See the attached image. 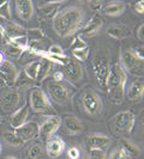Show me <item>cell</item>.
<instances>
[{
  "mask_svg": "<svg viewBox=\"0 0 144 159\" xmlns=\"http://www.w3.org/2000/svg\"><path fill=\"white\" fill-rule=\"evenodd\" d=\"M48 53L54 56H59V57H65L66 56L64 54V49L60 47L59 44H52L49 47V49H48Z\"/></svg>",
  "mask_w": 144,
  "mask_h": 159,
  "instance_id": "e575fe53",
  "label": "cell"
},
{
  "mask_svg": "<svg viewBox=\"0 0 144 159\" xmlns=\"http://www.w3.org/2000/svg\"><path fill=\"white\" fill-rule=\"evenodd\" d=\"M135 11H136L138 15H143L144 13V1L141 0V1H137L135 4Z\"/></svg>",
  "mask_w": 144,
  "mask_h": 159,
  "instance_id": "74e56055",
  "label": "cell"
},
{
  "mask_svg": "<svg viewBox=\"0 0 144 159\" xmlns=\"http://www.w3.org/2000/svg\"><path fill=\"white\" fill-rule=\"evenodd\" d=\"M106 32L108 36H111L112 39H115V40H124L128 36H131V30L122 24H112L108 26Z\"/></svg>",
  "mask_w": 144,
  "mask_h": 159,
  "instance_id": "ffe728a7",
  "label": "cell"
},
{
  "mask_svg": "<svg viewBox=\"0 0 144 159\" xmlns=\"http://www.w3.org/2000/svg\"><path fill=\"white\" fill-rule=\"evenodd\" d=\"M46 152L43 151L42 146L40 143H34L32 146H30V148L28 150L26 153V158L28 159H43Z\"/></svg>",
  "mask_w": 144,
  "mask_h": 159,
  "instance_id": "83f0119b",
  "label": "cell"
},
{
  "mask_svg": "<svg viewBox=\"0 0 144 159\" xmlns=\"http://www.w3.org/2000/svg\"><path fill=\"white\" fill-rule=\"evenodd\" d=\"M85 18L84 10L79 6H70L58 12L53 18L52 26L58 36L67 39L82 28Z\"/></svg>",
  "mask_w": 144,
  "mask_h": 159,
  "instance_id": "6da1fadb",
  "label": "cell"
},
{
  "mask_svg": "<svg viewBox=\"0 0 144 159\" xmlns=\"http://www.w3.org/2000/svg\"><path fill=\"white\" fill-rule=\"evenodd\" d=\"M15 7L17 16L24 22H29L34 16V2L30 0H17Z\"/></svg>",
  "mask_w": 144,
  "mask_h": 159,
  "instance_id": "5bb4252c",
  "label": "cell"
},
{
  "mask_svg": "<svg viewBox=\"0 0 144 159\" xmlns=\"http://www.w3.org/2000/svg\"><path fill=\"white\" fill-rule=\"evenodd\" d=\"M144 93V81L143 79H136L127 89L126 96L128 101H138L142 98Z\"/></svg>",
  "mask_w": 144,
  "mask_h": 159,
  "instance_id": "7402d4cb",
  "label": "cell"
},
{
  "mask_svg": "<svg viewBox=\"0 0 144 159\" xmlns=\"http://www.w3.org/2000/svg\"><path fill=\"white\" fill-rule=\"evenodd\" d=\"M119 143H120L119 147L125 152V154L127 156V158H136V157H138L141 154L139 147L133 141L122 138V139H120Z\"/></svg>",
  "mask_w": 144,
  "mask_h": 159,
  "instance_id": "603a6c76",
  "label": "cell"
},
{
  "mask_svg": "<svg viewBox=\"0 0 144 159\" xmlns=\"http://www.w3.org/2000/svg\"><path fill=\"white\" fill-rule=\"evenodd\" d=\"M67 157L69 159H80L82 154H80V151L78 147L73 146V147H70L67 150Z\"/></svg>",
  "mask_w": 144,
  "mask_h": 159,
  "instance_id": "8d00e7d4",
  "label": "cell"
},
{
  "mask_svg": "<svg viewBox=\"0 0 144 159\" xmlns=\"http://www.w3.org/2000/svg\"><path fill=\"white\" fill-rule=\"evenodd\" d=\"M5 159H17L16 157H13V156H8V157H6Z\"/></svg>",
  "mask_w": 144,
  "mask_h": 159,
  "instance_id": "7bdbcfd3",
  "label": "cell"
},
{
  "mask_svg": "<svg viewBox=\"0 0 144 159\" xmlns=\"http://www.w3.org/2000/svg\"><path fill=\"white\" fill-rule=\"evenodd\" d=\"M93 71H94V75H95L98 85L101 88H106L107 78H108V74L111 71V65H109V60H108L107 55H104L102 53L96 54V56L93 60Z\"/></svg>",
  "mask_w": 144,
  "mask_h": 159,
  "instance_id": "52a82bcc",
  "label": "cell"
},
{
  "mask_svg": "<svg viewBox=\"0 0 144 159\" xmlns=\"http://www.w3.org/2000/svg\"><path fill=\"white\" fill-rule=\"evenodd\" d=\"M143 28H144V24H141L138 28H137V39L139 41H144V35H143Z\"/></svg>",
  "mask_w": 144,
  "mask_h": 159,
  "instance_id": "ab89813d",
  "label": "cell"
},
{
  "mask_svg": "<svg viewBox=\"0 0 144 159\" xmlns=\"http://www.w3.org/2000/svg\"><path fill=\"white\" fill-rule=\"evenodd\" d=\"M64 127L71 135H78L83 132V123L76 116H66L64 119Z\"/></svg>",
  "mask_w": 144,
  "mask_h": 159,
  "instance_id": "44dd1931",
  "label": "cell"
},
{
  "mask_svg": "<svg viewBox=\"0 0 144 159\" xmlns=\"http://www.w3.org/2000/svg\"><path fill=\"white\" fill-rule=\"evenodd\" d=\"M80 101H82V105H83L85 112L90 116L100 115L103 109V103H102L101 97L91 89H88L83 92Z\"/></svg>",
  "mask_w": 144,
  "mask_h": 159,
  "instance_id": "8992f818",
  "label": "cell"
},
{
  "mask_svg": "<svg viewBox=\"0 0 144 159\" xmlns=\"http://www.w3.org/2000/svg\"><path fill=\"white\" fill-rule=\"evenodd\" d=\"M65 146H66V143H65L64 140L59 135L54 134V135H52L50 138L47 139L45 152H46V154H47L49 158L55 159L64 152Z\"/></svg>",
  "mask_w": 144,
  "mask_h": 159,
  "instance_id": "7c38bea8",
  "label": "cell"
},
{
  "mask_svg": "<svg viewBox=\"0 0 144 159\" xmlns=\"http://www.w3.org/2000/svg\"><path fill=\"white\" fill-rule=\"evenodd\" d=\"M40 68V61H32L30 64H28L24 67V73L26 75V78L32 80L37 79V73Z\"/></svg>",
  "mask_w": 144,
  "mask_h": 159,
  "instance_id": "484cf974",
  "label": "cell"
},
{
  "mask_svg": "<svg viewBox=\"0 0 144 159\" xmlns=\"http://www.w3.org/2000/svg\"><path fill=\"white\" fill-rule=\"evenodd\" d=\"M72 52V55L73 57L76 59V61H87L89 57V54H90V49L89 47L85 48H82V49H74V50H71Z\"/></svg>",
  "mask_w": 144,
  "mask_h": 159,
  "instance_id": "1f68e13d",
  "label": "cell"
},
{
  "mask_svg": "<svg viewBox=\"0 0 144 159\" xmlns=\"http://www.w3.org/2000/svg\"><path fill=\"white\" fill-rule=\"evenodd\" d=\"M4 41H5V49H6L7 55L18 59L25 52V49H23V48L19 47V46H17L16 43H13L11 40H4Z\"/></svg>",
  "mask_w": 144,
  "mask_h": 159,
  "instance_id": "d4e9b609",
  "label": "cell"
},
{
  "mask_svg": "<svg viewBox=\"0 0 144 159\" xmlns=\"http://www.w3.org/2000/svg\"><path fill=\"white\" fill-rule=\"evenodd\" d=\"M0 18L11 22L12 18V11H11V2L6 1H0Z\"/></svg>",
  "mask_w": 144,
  "mask_h": 159,
  "instance_id": "4dcf8cb0",
  "label": "cell"
},
{
  "mask_svg": "<svg viewBox=\"0 0 144 159\" xmlns=\"http://www.w3.org/2000/svg\"><path fill=\"white\" fill-rule=\"evenodd\" d=\"M52 68V62H49L47 60H41L40 61V68H39V73H37V79L39 81H43L47 78L48 73L50 72Z\"/></svg>",
  "mask_w": 144,
  "mask_h": 159,
  "instance_id": "f546056e",
  "label": "cell"
},
{
  "mask_svg": "<svg viewBox=\"0 0 144 159\" xmlns=\"http://www.w3.org/2000/svg\"><path fill=\"white\" fill-rule=\"evenodd\" d=\"M112 143V139L109 136L95 133L91 134L87 138V145H88L89 150L90 148H98V150H104L109 143Z\"/></svg>",
  "mask_w": 144,
  "mask_h": 159,
  "instance_id": "d6986e66",
  "label": "cell"
},
{
  "mask_svg": "<svg viewBox=\"0 0 144 159\" xmlns=\"http://www.w3.org/2000/svg\"><path fill=\"white\" fill-rule=\"evenodd\" d=\"M109 159H128L127 156L125 154V152L122 151L120 147H115L113 148V151L111 152Z\"/></svg>",
  "mask_w": 144,
  "mask_h": 159,
  "instance_id": "d590c367",
  "label": "cell"
},
{
  "mask_svg": "<svg viewBox=\"0 0 144 159\" xmlns=\"http://www.w3.org/2000/svg\"><path fill=\"white\" fill-rule=\"evenodd\" d=\"M30 108L36 114H46L53 110L49 97L40 88H34L30 91Z\"/></svg>",
  "mask_w": 144,
  "mask_h": 159,
  "instance_id": "5b68a950",
  "label": "cell"
},
{
  "mask_svg": "<svg viewBox=\"0 0 144 159\" xmlns=\"http://www.w3.org/2000/svg\"><path fill=\"white\" fill-rule=\"evenodd\" d=\"M127 83V73L124 71L119 62H115L111 67V71L107 78L106 89L109 95V101L113 103L120 104L124 101L125 88Z\"/></svg>",
  "mask_w": 144,
  "mask_h": 159,
  "instance_id": "7a4b0ae2",
  "label": "cell"
},
{
  "mask_svg": "<svg viewBox=\"0 0 144 159\" xmlns=\"http://www.w3.org/2000/svg\"><path fill=\"white\" fill-rule=\"evenodd\" d=\"M90 5L94 6L95 10H98V8H101L102 6H103V2H102V1H91Z\"/></svg>",
  "mask_w": 144,
  "mask_h": 159,
  "instance_id": "60d3db41",
  "label": "cell"
},
{
  "mask_svg": "<svg viewBox=\"0 0 144 159\" xmlns=\"http://www.w3.org/2000/svg\"><path fill=\"white\" fill-rule=\"evenodd\" d=\"M28 115H29V108L28 105H22L21 108H18L16 111H13L10 116V126L17 129V128L22 127L25 121L28 119Z\"/></svg>",
  "mask_w": 144,
  "mask_h": 159,
  "instance_id": "ac0fdd59",
  "label": "cell"
},
{
  "mask_svg": "<svg viewBox=\"0 0 144 159\" xmlns=\"http://www.w3.org/2000/svg\"><path fill=\"white\" fill-rule=\"evenodd\" d=\"M47 91L49 97L59 104H66L71 101V92L70 90L64 86L61 83L50 81L47 85Z\"/></svg>",
  "mask_w": 144,
  "mask_h": 159,
  "instance_id": "ba28073f",
  "label": "cell"
},
{
  "mask_svg": "<svg viewBox=\"0 0 144 159\" xmlns=\"http://www.w3.org/2000/svg\"><path fill=\"white\" fill-rule=\"evenodd\" d=\"M136 123V115L130 110L118 112L112 120L113 130L117 134H130Z\"/></svg>",
  "mask_w": 144,
  "mask_h": 159,
  "instance_id": "277c9868",
  "label": "cell"
},
{
  "mask_svg": "<svg viewBox=\"0 0 144 159\" xmlns=\"http://www.w3.org/2000/svg\"><path fill=\"white\" fill-rule=\"evenodd\" d=\"M4 140H5V143H7L8 146H12V147H18V146H21V145L24 143L22 141V139L15 133V130L5 132L4 133Z\"/></svg>",
  "mask_w": 144,
  "mask_h": 159,
  "instance_id": "4316f807",
  "label": "cell"
},
{
  "mask_svg": "<svg viewBox=\"0 0 144 159\" xmlns=\"http://www.w3.org/2000/svg\"><path fill=\"white\" fill-rule=\"evenodd\" d=\"M0 74L2 77V79L5 80V83L7 85H13L16 83L17 77H18V72H17L16 66L8 60H4L0 65Z\"/></svg>",
  "mask_w": 144,
  "mask_h": 159,
  "instance_id": "9a60e30c",
  "label": "cell"
},
{
  "mask_svg": "<svg viewBox=\"0 0 144 159\" xmlns=\"http://www.w3.org/2000/svg\"><path fill=\"white\" fill-rule=\"evenodd\" d=\"M89 159H106V151L98 148H90L89 150Z\"/></svg>",
  "mask_w": 144,
  "mask_h": 159,
  "instance_id": "d6a6232c",
  "label": "cell"
},
{
  "mask_svg": "<svg viewBox=\"0 0 144 159\" xmlns=\"http://www.w3.org/2000/svg\"><path fill=\"white\" fill-rule=\"evenodd\" d=\"M85 47H88V44H87V42L83 40L80 36L74 37V39L72 40L71 46H70L71 50H74V49H82V48H85Z\"/></svg>",
  "mask_w": 144,
  "mask_h": 159,
  "instance_id": "836d02e7",
  "label": "cell"
},
{
  "mask_svg": "<svg viewBox=\"0 0 144 159\" xmlns=\"http://www.w3.org/2000/svg\"><path fill=\"white\" fill-rule=\"evenodd\" d=\"M19 101H21V97H19L18 91H16V90L5 91L0 97V104H1V108H2L4 111L13 110L15 108L18 107Z\"/></svg>",
  "mask_w": 144,
  "mask_h": 159,
  "instance_id": "4fadbf2b",
  "label": "cell"
},
{
  "mask_svg": "<svg viewBox=\"0 0 144 159\" xmlns=\"http://www.w3.org/2000/svg\"><path fill=\"white\" fill-rule=\"evenodd\" d=\"M15 133L22 139L23 143H28L40 135V125L34 121L28 123L25 122L22 127L15 129Z\"/></svg>",
  "mask_w": 144,
  "mask_h": 159,
  "instance_id": "8fae6325",
  "label": "cell"
},
{
  "mask_svg": "<svg viewBox=\"0 0 144 159\" xmlns=\"http://www.w3.org/2000/svg\"><path fill=\"white\" fill-rule=\"evenodd\" d=\"M64 0H58V1H47V2H43L39 5V12H40L41 17L43 18H54L55 15L59 12L60 6L63 5Z\"/></svg>",
  "mask_w": 144,
  "mask_h": 159,
  "instance_id": "e0dca14e",
  "label": "cell"
},
{
  "mask_svg": "<svg viewBox=\"0 0 144 159\" xmlns=\"http://www.w3.org/2000/svg\"><path fill=\"white\" fill-rule=\"evenodd\" d=\"M61 125V119L58 115L47 116L46 120L40 125V135L45 139H48L54 135Z\"/></svg>",
  "mask_w": 144,
  "mask_h": 159,
  "instance_id": "30bf717a",
  "label": "cell"
},
{
  "mask_svg": "<svg viewBox=\"0 0 144 159\" xmlns=\"http://www.w3.org/2000/svg\"><path fill=\"white\" fill-rule=\"evenodd\" d=\"M2 151V145H1V140H0V153Z\"/></svg>",
  "mask_w": 144,
  "mask_h": 159,
  "instance_id": "ee69618b",
  "label": "cell"
},
{
  "mask_svg": "<svg viewBox=\"0 0 144 159\" xmlns=\"http://www.w3.org/2000/svg\"><path fill=\"white\" fill-rule=\"evenodd\" d=\"M103 26V19L100 15H94L89 19V22L82 29V35L87 36V37H91L96 35L97 32L100 31V29Z\"/></svg>",
  "mask_w": 144,
  "mask_h": 159,
  "instance_id": "2e32d148",
  "label": "cell"
},
{
  "mask_svg": "<svg viewBox=\"0 0 144 159\" xmlns=\"http://www.w3.org/2000/svg\"><path fill=\"white\" fill-rule=\"evenodd\" d=\"M4 60H5V59H4V55H2V53L0 52V65H1V62H2Z\"/></svg>",
  "mask_w": 144,
  "mask_h": 159,
  "instance_id": "b9f144b4",
  "label": "cell"
},
{
  "mask_svg": "<svg viewBox=\"0 0 144 159\" xmlns=\"http://www.w3.org/2000/svg\"><path fill=\"white\" fill-rule=\"evenodd\" d=\"M126 8V4L124 1H114V2H109L103 7V13L108 17H118L124 13Z\"/></svg>",
  "mask_w": 144,
  "mask_h": 159,
  "instance_id": "cb8c5ba5",
  "label": "cell"
},
{
  "mask_svg": "<svg viewBox=\"0 0 144 159\" xmlns=\"http://www.w3.org/2000/svg\"><path fill=\"white\" fill-rule=\"evenodd\" d=\"M63 80H64V74H63V72L56 71L53 73V81H54V83H61Z\"/></svg>",
  "mask_w": 144,
  "mask_h": 159,
  "instance_id": "f35d334b",
  "label": "cell"
},
{
  "mask_svg": "<svg viewBox=\"0 0 144 159\" xmlns=\"http://www.w3.org/2000/svg\"><path fill=\"white\" fill-rule=\"evenodd\" d=\"M143 54L139 53V50L137 49H127L124 50L121 54V67L124 68V71L133 73V74H139V72H143Z\"/></svg>",
  "mask_w": 144,
  "mask_h": 159,
  "instance_id": "3957f363",
  "label": "cell"
},
{
  "mask_svg": "<svg viewBox=\"0 0 144 159\" xmlns=\"http://www.w3.org/2000/svg\"><path fill=\"white\" fill-rule=\"evenodd\" d=\"M25 36L28 41L30 40L31 42H41L45 39V34L39 28H32V29L25 30Z\"/></svg>",
  "mask_w": 144,
  "mask_h": 159,
  "instance_id": "f1b7e54d",
  "label": "cell"
},
{
  "mask_svg": "<svg viewBox=\"0 0 144 159\" xmlns=\"http://www.w3.org/2000/svg\"><path fill=\"white\" fill-rule=\"evenodd\" d=\"M64 78L69 80L71 84L77 85L83 78V67L76 60H69V62L64 66Z\"/></svg>",
  "mask_w": 144,
  "mask_h": 159,
  "instance_id": "9c48e42d",
  "label": "cell"
}]
</instances>
